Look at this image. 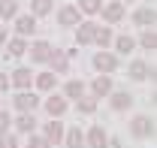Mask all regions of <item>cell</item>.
Masks as SVG:
<instances>
[{
  "label": "cell",
  "instance_id": "cell-1",
  "mask_svg": "<svg viewBox=\"0 0 157 148\" xmlns=\"http://www.w3.org/2000/svg\"><path fill=\"white\" fill-rule=\"evenodd\" d=\"M130 136H133V139H151V136H154V118H148V115H133V121H130Z\"/></svg>",
  "mask_w": 157,
  "mask_h": 148
},
{
  "label": "cell",
  "instance_id": "cell-2",
  "mask_svg": "<svg viewBox=\"0 0 157 148\" xmlns=\"http://www.w3.org/2000/svg\"><path fill=\"white\" fill-rule=\"evenodd\" d=\"M94 70H97L100 76H109L118 70V55H112V52H103L100 49L97 55H94Z\"/></svg>",
  "mask_w": 157,
  "mask_h": 148
},
{
  "label": "cell",
  "instance_id": "cell-3",
  "mask_svg": "<svg viewBox=\"0 0 157 148\" xmlns=\"http://www.w3.org/2000/svg\"><path fill=\"white\" fill-rule=\"evenodd\" d=\"M52 42H45V39H36L33 45H27V55H30V60L33 64H48V57H52Z\"/></svg>",
  "mask_w": 157,
  "mask_h": 148
},
{
  "label": "cell",
  "instance_id": "cell-4",
  "mask_svg": "<svg viewBox=\"0 0 157 148\" xmlns=\"http://www.w3.org/2000/svg\"><path fill=\"white\" fill-rule=\"evenodd\" d=\"M97 27L100 24H94V21H78L76 24V42L78 45H91L94 37H97Z\"/></svg>",
  "mask_w": 157,
  "mask_h": 148
},
{
  "label": "cell",
  "instance_id": "cell-5",
  "mask_svg": "<svg viewBox=\"0 0 157 148\" xmlns=\"http://www.w3.org/2000/svg\"><path fill=\"white\" fill-rule=\"evenodd\" d=\"M58 24H60V27H76V24H78L76 3H63V6L58 9Z\"/></svg>",
  "mask_w": 157,
  "mask_h": 148
},
{
  "label": "cell",
  "instance_id": "cell-6",
  "mask_svg": "<svg viewBox=\"0 0 157 148\" xmlns=\"http://www.w3.org/2000/svg\"><path fill=\"white\" fill-rule=\"evenodd\" d=\"M12 103H15V109H18V112H33V109L39 106V97H36L33 91H18Z\"/></svg>",
  "mask_w": 157,
  "mask_h": 148
},
{
  "label": "cell",
  "instance_id": "cell-7",
  "mask_svg": "<svg viewBox=\"0 0 157 148\" xmlns=\"http://www.w3.org/2000/svg\"><path fill=\"white\" fill-rule=\"evenodd\" d=\"M112 94V76H97L94 82H91V97L94 100H103V97H109Z\"/></svg>",
  "mask_w": 157,
  "mask_h": 148
},
{
  "label": "cell",
  "instance_id": "cell-8",
  "mask_svg": "<svg viewBox=\"0 0 157 148\" xmlns=\"http://www.w3.org/2000/svg\"><path fill=\"white\" fill-rule=\"evenodd\" d=\"M15 30H18L21 39L33 37V33H36V18H33L30 12H27V15H15Z\"/></svg>",
  "mask_w": 157,
  "mask_h": 148
},
{
  "label": "cell",
  "instance_id": "cell-9",
  "mask_svg": "<svg viewBox=\"0 0 157 148\" xmlns=\"http://www.w3.org/2000/svg\"><path fill=\"white\" fill-rule=\"evenodd\" d=\"M133 21H136L142 30H145V27H154V24H157V12H154V6H139L136 12H133Z\"/></svg>",
  "mask_w": 157,
  "mask_h": 148
},
{
  "label": "cell",
  "instance_id": "cell-10",
  "mask_svg": "<svg viewBox=\"0 0 157 148\" xmlns=\"http://www.w3.org/2000/svg\"><path fill=\"white\" fill-rule=\"evenodd\" d=\"M48 64H52V73H55V76H67V73H70V57H67V52H60V49L52 52Z\"/></svg>",
  "mask_w": 157,
  "mask_h": 148
},
{
  "label": "cell",
  "instance_id": "cell-11",
  "mask_svg": "<svg viewBox=\"0 0 157 148\" xmlns=\"http://www.w3.org/2000/svg\"><path fill=\"white\" fill-rule=\"evenodd\" d=\"M30 82H33V73L27 67H18L15 73L9 76V85H15L18 91H30Z\"/></svg>",
  "mask_w": 157,
  "mask_h": 148
},
{
  "label": "cell",
  "instance_id": "cell-12",
  "mask_svg": "<svg viewBox=\"0 0 157 148\" xmlns=\"http://www.w3.org/2000/svg\"><path fill=\"white\" fill-rule=\"evenodd\" d=\"M67 109H70V103H67V97H60V94H52V97L45 100V112H48L52 118H60Z\"/></svg>",
  "mask_w": 157,
  "mask_h": 148
},
{
  "label": "cell",
  "instance_id": "cell-13",
  "mask_svg": "<svg viewBox=\"0 0 157 148\" xmlns=\"http://www.w3.org/2000/svg\"><path fill=\"white\" fill-rule=\"evenodd\" d=\"M106 139H109V133L103 130V124H94V127L88 130V136H85V145L88 148H103Z\"/></svg>",
  "mask_w": 157,
  "mask_h": 148
},
{
  "label": "cell",
  "instance_id": "cell-14",
  "mask_svg": "<svg viewBox=\"0 0 157 148\" xmlns=\"http://www.w3.org/2000/svg\"><path fill=\"white\" fill-rule=\"evenodd\" d=\"M103 21L106 24H118V21L124 18V3H103Z\"/></svg>",
  "mask_w": 157,
  "mask_h": 148
},
{
  "label": "cell",
  "instance_id": "cell-15",
  "mask_svg": "<svg viewBox=\"0 0 157 148\" xmlns=\"http://www.w3.org/2000/svg\"><path fill=\"white\" fill-rule=\"evenodd\" d=\"M63 124H60L58 118H52V121H48V124H45V133H42V136H45V139H48V145H58V142H63Z\"/></svg>",
  "mask_w": 157,
  "mask_h": 148
},
{
  "label": "cell",
  "instance_id": "cell-16",
  "mask_svg": "<svg viewBox=\"0 0 157 148\" xmlns=\"http://www.w3.org/2000/svg\"><path fill=\"white\" fill-rule=\"evenodd\" d=\"M109 97H112L109 103H112L115 112H127L130 106H133V94H130V91H112Z\"/></svg>",
  "mask_w": 157,
  "mask_h": 148
},
{
  "label": "cell",
  "instance_id": "cell-17",
  "mask_svg": "<svg viewBox=\"0 0 157 148\" xmlns=\"http://www.w3.org/2000/svg\"><path fill=\"white\" fill-rule=\"evenodd\" d=\"M12 124H15L18 133H27V136H30V133L36 130V118H33V112H18V118H15Z\"/></svg>",
  "mask_w": 157,
  "mask_h": 148
},
{
  "label": "cell",
  "instance_id": "cell-18",
  "mask_svg": "<svg viewBox=\"0 0 157 148\" xmlns=\"http://www.w3.org/2000/svg\"><path fill=\"white\" fill-rule=\"evenodd\" d=\"M63 145L67 148H85V133H82L78 127L63 130Z\"/></svg>",
  "mask_w": 157,
  "mask_h": 148
},
{
  "label": "cell",
  "instance_id": "cell-19",
  "mask_svg": "<svg viewBox=\"0 0 157 148\" xmlns=\"http://www.w3.org/2000/svg\"><path fill=\"white\" fill-rule=\"evenodd\" d=\"M6 55H9V57H21V55H27V39H21V37L6 39Z\"/></svg>",
  "mask_w": 157,
  "mask_h": 148
},
{
  "label": "cell",
  "instance_id": "cell-20",
  "mask_svg": "<svg viewBox=\"0 0 157 148\" xmlns=\"http://www.w3.org/2000/svg\"><path fill=\"white\" fill-rule=\"evenodd\" d=\"M63 97H67V100H78V97H85V82H82V79H70V82L63 85Z\"/></svg>",
  "mask_w": 157,
  "mask_h": 148
},
{
  "label": "cell",
  "instance_id": "cell-21",
  "mask_svg": "<svg viewBox=\"0 0 157 148\" xmlns=\"http://www.w3.org/2000/svg\"><path fill=\"white\" fill-rule=\"evenodd\" d=\"M33 82H36L39 91H55V85H58V76L48 70V73H36V76H33Z\"/></svg>",
  "mask_w": 157,
  "mask_h": 148
},
{
  "label": "cell",
  "instance_id": "cell-22",
  "mask_svg": "<svg viewBox=\"0 0 157 148\" xmlns=\"http://www.w3.org/2000/svg\"><path fill=\"white\" fill-rule=\"evenodd\" d=\"M127 76H130L133 82H145V79H148V64H145V60H133L130 70H127Z\"/></svg>",
  "mask_w": 157,
  "mask_h": 148
},
{
  "label": "cell",
  "instance_id": "cell-23",
  "mask_svg": "<svg viewBox=\"0 0 157 148\" xmlns=\"http://www.w3.org/2000/svg\"><path fill=\"white\" fill-rule=\"evenodd\" d=\"M55 6H52V0H30V15L33 18H42V15H48Z\"/></svg>",
  "mask_w": 157,
  "mask_h": 148
},
{
  "label": "cell",
  "instance_id": "cell-24",
  "mask_svg": "<svg viewBox=\"0 0 157 148\" xmlns=\"http://www.w3.org/2000/svg\"><path fill=\"white\" fill-rule=\"evenodd\" d=\"M139 45H142L145 52H154V49H157V33H154V27H145V30H142Z\"/></svg>",
  "mask_w": 157,
  "mask_h": 148
},
{
  "label": "cell",
  "instance_id": "cell-25",
  "mask_svg": "<svg viewBox=\"0 0 157 148\" xmlns=\"http://www.w3.org/2000/svg\"><path fill=\"white\" fill-rule=\"evenodd\" d=\"M112 42H115V52H121V55H127V52H133V49H136V39H133V37H127V33L115 37Z\"/></svg>",
  "mask_w": 157,
  "mask_h": 148
},
{
  "label": "cell",
  "instance_id": "cell-26",
  "mask_svg": "<svg viewBox=\"0 0 157 148\" xmlns=\"http://www.w3.org/2000/svg\"><path fill=\"white\" fill-rule=\"evenodd\" d=\"M112 39H115V37H112V27H97V37H94V42H97L103 52L112 45Z\"/></svg>",
  "mask_w": 157,
  "mask_h": 148
},
{
  "label": "cell",
  "instance_id": "cell-27",
  "mask_svg": "<svg viewBox=\"0 0 157 148\" xmlns=\"http://www.w3.org/2000/svg\"><path fill=\"white\" fill-rule=\"evenodd\" d=\"M76 9H78V12H85V15H97L100 9H103V0H78Z\"/></svg>",
  "mask_w": 157,
  "mask_h": 148
},
{
  "label": "cell",
  "instance_id": "cell-28",
  "mask_svg": "<svg viewBox=\"0 0 157 148\" xmlns=\"http://www.w3.org/2000/svg\"><path fill=\"white\" fill-rule=\"evenodd\" d=\"M76 109L82 112V115H94V112H97V100H94V97H78Z\"/></svg>",
  "mask_w": 157,
  "mask_h": 148
},
{
  "label": "cell",
  "instance_id": "cell-29",
  "mask_svg": "<svg viewBox=\"0 0 157 148\" xmlns=\"http://www.w3.org/2000/svg\"><path fill=\"white\" fill-rule=\"evenodd\" d=\"M15 15H18V3H15V0H6V3H0V18H15Z\"/></svg>",
  "mask_w": 157,
  "mask_h": 148
},
{
  "label": "cell",
  "instance_id": "cell-30",
  "mask_svg": "<svg viewBox=\"0 0 157 148\" xmlns=\"http://www.w3.org/2000/svg\"><path fill=\"white\" fill-rule=\"evenodd\" d=\"M27 148H52V145H48V139H45V136H36V133H30V139H27Z\"/></svg>",
  "mask_w": 157,
  "mask_h": 148
},
{
  "label": "cell",
  "instance_id": "cell-31",
  "mask_svg": "<svg viewBox=\"0 0 157 148\" xmlns=\"http://www.w3.org/2000/svg\"><path fill=\"white\" fill-rule=\"evenodd\" d=\"M9 127H12V118H9V112L0 109V136H3V133H9Z\"/></svg>",
  "mask_w": 157,
  "mask_h": 148
},
{
  "label": "cell",
  "instance_id": "cell-32",
  "mask_svg": "<svg viewBox=\"0 0 157 148\" xmlns=\"http://www.w3.org/2000/svg\"><path fill=\"white\" fill-rule=\"evenodd\" d=\"M0 148H18V139H15L12 133H3V136H0Z\"/></svg>",
  "mask_w": 157,
  "mask_h": 148
},
{
  "label": "cell",
  "instance_id": "cell-33",
  "mask_svg": "<svg viewBox=\"0 0 157 148\" xmlns=\"http://www.w3.org/2000/svg\"><path fill=\"white\" fill-rule=\"evenodd\" d=\"M103 148H121V139H115V136H109V139H106V145Z\"/></svg>",
  "mask_w": 157,
  "mask_h": 148
},
{
  "label": "cell",
  "instance_id": "cell-34",
  "mask_svg": "<svg viewBox=\"0 0 157 148\" xmlns=\"http://www.w3.org/2000/svg\"><path fill=\"white\" fill-rule=\"evenodd\" d=\"M6 88H9V76L0 73V91H6Z\"/></svg>",
  "mask_w": 157,
  "mask_h": 148
},
{
  "label": "cell",
  "instance_id": "cell-35",
  "mask_svg": "<svg viewBox=\"0 0 157 148\" xmlns=\"http://www.w3.org/2000/svg\"><path fill=\"white\" fill-rule=\"evenodd\" d=\"M0 45H6V27H0Z\"/></svg>",
  "mask_w": 157,
  "mask_h": 148
},
{
  "label": "cell",
  "instance_id": "cell-36",
  "mask_svg": "<svg viewBox=\"0 0 157 148\" xmlns=\"http://www.w3.org/2000/svg\"><path fill=\"white\" fill-rule=\"evenodd\" d=\"M124 3H136V0H124Z\"/></svg>",
  "mask_w": 157,
  "mask_h": 148
},
{
  "label": "cell",
  "instance_id": "cell-37",
  "mask_svg": "<svg viewBox=\"0 0 157 148\" xmlns=\"http://www.w3.org/2000/svg\"><path fill=\"white\" fill-rule=\"evenodd\" d=\"M0 3H6V0H0Z\"/></svg>",
  "mask_w": 157,
  "mask_h": 148
}]
</instances>
